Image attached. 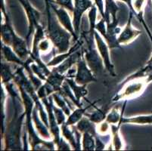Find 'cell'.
Wrapping results in <instances>:
<instances>
[{
    "label": "cell",
    "instance_id": "obj_28",
    "mask_svg": "<svg viewBox=\"0 0 152 151\" xmlns=\"http://www.w3.org/2000/svg\"><path fill=\"white\" fill-rule=\"evenodd\" d=\"M82 150H95V137L89 133L83 134Z\"/></svg>",
    "mask_w": 152,
    "mask_h": 151
},
{
    "label": "cell",
    "instance_id": "obj_7",
    "mask_svg": "<svg viewBox=\"0 0 152 151\" xmlns=\"http://www.w3.org/2000/svg\"><path fill=\"white\" fill-rule=\"evenodd\" d=\"M95 43H96V46H97L98 48V51H99L101 57L103 59L104 67L108 71L110 76H112L113 77H116L117 73L115 72L114 66L111 63V61H110V52H109L110 48H109L106 41H104L102 35H101L100 33H99V32L96 30H95Z\"/></svg>",
    "mask_w": 152,
    "mask_h": 151
},
{
    "label": "cell",
    "instance_id": "obj_10",
    "mask_svg": "<svg viewBox=\"0 0 152 151\" xmlns=\"http://www.w3.org/2000/svg\"><path fill=\"white\" fill-rule=\"evenodd\" d=\"M93 5L91 0H74V9L73 12V24L78 36L80 32V23L83 14Z\"/></svg>",
    "mask_w": 152,
    "mask_h": 151
},
{
    "label": "cell",
    "instance_id": "obj_36",
    "mask_svg": "<svg viewBox=\"0 0 152 151\" xmlns=\"http://www.w3.org/2000/svg\"><path fill=\"white\" fill-rule=\"evenodd\" d=\"M151 149H152V147H151Z\"/></svg>",
    "mask_w": 152,
    "mask_h": 151
},
{
    "label": "cell",
    "instance_id": "obj_17",
    "mask_svg": "<svg viewBox=\"0 0 152 151\" xmlns=\"http://www.w3.org/2000/svg\"><path fill=\"white\" fill-rule=\"evenodd\" d=\"M76 128L80 131L82 134L83 133H89L93 136L96 137L98 135L97 126L95 125V123L91 121L86 116H83L78 123L76 124Z\"/></svg>",
    "mask_w": 152,
    "mask_h": 151
},
{
    "label": "cell",
    "instance_id": "obj_35",
    "mask_svg": "<svg viewBox=\"0 0 152 151\" xmlns=\"http://www.w3.org/2000/svg\"><path fill=\"white\" fill-rule=\"evenodd\" d=\"M95 5L97 6V8L99 9L100 15L102 16V18H104V7L103 0H95Z\"/></svg>",
    "mask_w": 152,
    "mask_h": 151
},
{
    "label": "cell",
    "instance_id": "obj_24",
    "mask_svg": "<svg viewBox=\"0 0 152 151\" xmlns=\"http://www.w3.org/2000/svg\"><path fill=\"white\" fill-rule=\"evenodd\" d=\"M15 77V72L12 71L9 63L2 61L1 62V79L2 85L13 82Z\"/></svg>",
    "mask_w": 152,
    "mask_h": 151
},
{
    "label": "cell",
    "instance_id": "obj_33",
    "mask_svg": "<svg viewBox=\"0 0 152 151\" xmlns=\"http://www.w3.org/2000/svg\"><path fill=\"white\" fill-rule=\"evenodd\" d=\"M56 4L60 5L61 7H63L67 11L70 12V13L73 14L74 9V4L72 0H55Z\"/></svg>",
    "mask_w": 152,
    "mask_h": 151
},
{
    "label": "cell",
    "instance_id": "obj_9",
    "mask_svg": "<svg viewBox=\"0 0 152 151\" xmlns=\"http://www.w3.org/2000/svg\"><path fill=\"white\" fill-rule=\"evenodd\" d=\"M61 132L64 138H65L70 146L74 150H82L81 145V135H83L80 131L74 125H67L66 123L61 125Z\"/></svg>",
    "mask_w": 152,
    "mask_h": 151
},
{
    "label": "cell",
    "instance_id": "obj_5",
    "mask_svg": "<svg viewBox=\"0 0 152 151\" xmlns=\"http://www.w3.org/2000/svg\"><path fill=\"white\" fill-rule=\"evenodd\" d=\"M74 80L78 85H87L91 82H97V79L95 77V74L92 73L89 66L87 65L86 61L84 58L83 50L82 56L77 63V73Z\"/></svg>",
    "mask_w": 152,
    "mask_h": 151
},
{
    "label": "cell",
    "instance_id": "obj_4",
    "mask_svg": "<svg viewBox=\"0 0 152 151\" xmlns=\"http://www.w3.org/2000/svg\"><path fill=\"white\" fill-rule=\"evenodd\" d=\"M151 82H152V76L132 80L124 85L125 88H122L117 91V94L116 93L111 101L113 102H117L121 100H129L134 97L139 96Z\"/></svg>",
    "mask_w": 152,
    "mask_h": 151
},
{
    "label": "cell",
    "instance_id": "obj_23",
    "mask_svg": "<svg viewBox=\"0 0 152 151\" xmlns=\"http://www.w3.org/2000/svg\"><path fill=\"white\" fill-rule=\"evenodd\" d=\"M59 92L61 93V95H62L64 97H65L66 98L70 100V101H72L74 106H76L77 107H83V103L77 101V98H76L74 92L72 91L71 88H70V86L66 80H64V82L63 85H62L61 88L59 91Z\"/></svg>",
    "mask_w": 152,
    "mask_h": 151
},
{
    "label": "cell",
    "instance_id": "obj_11",
    "mask_svg": "<svg viewBox=\"0 0 152 151\" xmlns=\"http://www.w3.org/2000/svg\"><path fill=\"white\" fill-rule=\"evenodd\" d=\"M133 15L134 14L132 13V12L130 11L126 24L124 30L121 31L119 36L117 37V40H118L120 45H127V44L130 43L142 34V30L135 29L132 27V19L133 18Z\"/></svg>",
    "mask_w": 152,
    "mask_h": 151
},
{
    "label": "cell",
    "instance_id": "obj_16",
    "mask_svg": "<svg viewBox=\"0 0 152 151\" xmlns=\"http://www.w3.org/2000/svg\"><path fill=\"white\" fill-rule=\"evenodd\" d=\"M2 52L4 59L7 62L16 63V64L22 66H24V65H25V61L22 60L21 58L17 55V53L14 51L12 47L9 46V45H5V44L2 43Z\"/></svg>",
    "mask_w": 152,
    "mask_h": 151
},
{
    "label": "cell",
    "instance_id": "obj_25",
    "mask_svg": "<svg viewBox=\"0 0 152 151\" xmlns=\"http://www.w3.org/2000/svg\"><path fill=\"white\" fill-rule=\"evenodd\" d=\"M127 101H128V100H125V101H124V107H123V110L121 111V113L119 112L118 108L116 107L114 108H112L111 110H110V111L107 114L105 120L108 123H110V125L118 124V123H120V121L121 120L122 116H124V110H125Z\"/></svg>",
    "mask_w": 152,
    "mask_h": 151
},
{
    "label": "cell",
    "instance_id": "obj_26",
    "mask_svg": "<svg viewBox=\"0 0 152 151\" xmlns=\"http://www.w3.org/2000/svg\"><path fill=\"white\" fill-rule=\"evenodd\" d=\"M138 124V125H152V114L138 116L131 118L122 119V124Z\"/></svg>",
    "mask_w": 152,
    "mask_h": 151
},
{
    "label": "cell",
    "instance_id": "obj_3",
    "mask_svg": "<svg viewBox=\"0 0 152 151\" xmlns=\"http://www.w3.org/2000/svg\"><path fill=\"white\" fill-rule=\"evenodd\" d=\"M80 35L84 38L86 46L83 45V55L87 65L94 74L101 73L104 67V61L98 51L95 40V35H92L89 32H83Z\"/></svg>",
    "mask_w": 152,
    "mask_h": 151
},
{
    "label": "cell",
    "instance_id": "obj_34",
    "mask_svg": "<svg viewBox=\"0 0 152 151\" xmlns=\"http://www.w3.org/2000/svg\"><path fill=\"white\" fill-rule=\"evenodd\" d=\"M56 147L58 150H72L70 143L67 141H64L63 137H61L60 141H59L58 144L56 145Z\"/></svg>",
    "mask_w": 152,
    "mask_h": 151
},
{
    "label": "cell",
    "instance_id": "obj_8",
    "mask_svg": "<svg viewBox=\"0 0 152 151\" xmlns=\"http://www.w3.org/2000/svg\"><path fill=\"white\" fill-rule=\"evenodd\" d=\"M49 4L51 5V8H52V11L54 12L55 15L57 17L58 20H59L61 24L63 26L67 31L70 32V33L73 36V38H74V42L77 41L80 38V36L77 35L76 33L75 30H74V24H73V20H71V18H70V15L68 12H67V9H65L63 7H57L55 4L53 3V2H52L51 0H49Z\"/></svg>",
    "mask_w": 152,
    "mask_h": 151
},
{
    "label": "cell",
    "instance_id": "obj_6",
    "mask_svg": "<svg viewBox=\"0 0 152 151\" xmlns=\"http://www.w3.org/2000/svg\"><path fill=\"white\" fill-rule=\"evenodd\" d=\"M18 1L24 8V11L27 14V19H28V33H27V35L26 36V41H27V45L30 48V37L32 36V35L34 34L37 26L40 24L39 23L40 13L37 10H36L35 8L30 5L28 0H18Z\"/></svg>",
    "mask_w": 152,
    "mask_h": 151
},
{
    "label": "cell",
    "instance_id": "obj_20",
    "mask_svg": "<svg viewBox=\"0 0 152 151\" xmlns=\"http://www.w3.org/2000/svg\"><path fill=\"white\" fill-rule=\"evenodd\" d=\"M52 98H53L54 102L56 104V105H57L58 107H60L61 109L65 113V114L67 115V116H70V113H72V111H73L74 109L70 104L68 99L66 98L65 97H64L62 95H61V93L59 91L55 92V93L52 94Z\"/></svg>",
    "mask_w": 152,
    "mask_h": 151
},
{
    "label": "cell",
    "instance_id": "obj_15",
    "mask_svg": "<svg viewBox=\"0 0 152 151\" xmlns=\"http://www.w3.org/2000/svg\"><path fill=\"white\" fill-rule=\"evenodd\" d=\"M32 117H33V121H34L36 130L39 135V136L45 140L51 139L52 136V133H51L49 127L47 126L46 125L42 122V120H41L39 114L38 110L36 107V106L34 107V110H33Z\"/></svg>",
    "mask_w": 152,
    "mask_h": 151
},
{
    "label": "cell",
    "instance_id": "obj_14",
    "mask_svg": "<svg viewBox=\"0 0 152 151\" xmlns=\"http://www.w3.org/2000/svg\"><path fill=\"white\" fill-rule=\"evenodd\" d=\"M82 54L83 48H81L80 49L77 50V52H74L72 55H70L61 63H60V64L56 66H54L53 68H52V70H55V71L58 72V73H61V74L65 75L66 73L74 66V64H77L79 59L82 56Z\"/></svg>",
    "mask_w": 152,
    "mask_h": 151
},
{
    "label": "cell",
    "instance_id": "obj_27",
    "mask_svg": "<svg viewBox=\"0 0 152 151\" xmlns=\"http://www.w3.org/2000/svg\"><path fill=\"white\" fill-rule=\"evenodd\" d=\"M85 116H86L91 121L93 122L95 124H99L106 120L107 112L106 110H104L103 109H101V108H95V110L93 111V113H92L91 114L86 113Z\"/></svg>",
    "mask_w": 152,
    "mask_h": 151
},
{
    "label": "cell",
    "instance_id": "obj_30",
    "mask_svg": "<svg viewBox=\"0 0 152 151\" xmlns=\"http://www.w3.org/2000/svg\"><path fill=\"white\" fill-rule=\"evenodd\" d=\"M51 44H52V42L50 41V39L48 37L41 40L38 45V48L39 50V52H43V53H47V52H50Z\"/></svg>",
    "mask_w": 152,
    "mask_h": 151
},
{
    "label": "cell",
    "instance_id": "obj_13",
    "mask_svg": "<svg viewBox=\"0 0 152 151\" xmlns=\"http://www.w3.org/2000/svg\"><path fill=\"white\" fill-rule=\"evenodd\" d=\"M119 18L111 20L107 24V34L104 38L110 50L116 48H121V45L117 40V34L121 33V29L118 27Z\"/></svg>",
    "mask_w": 152,
    "mask_h": 151
},
{
    "label": "cell",
    "instance_id": "obj_1",
    "mask_svg": "<svg viewBox=\"0 0 152 151\" xmlns=\"http://www.w3.org/2000/svg\"><path fill=\"white\" fill-rule=\"evenodd\" d=\"M8 93L11 96L13 101L15 114L12 120L6 125L3 132L2 133L5 147V150H22L23 141H21V128L23 126V122L26 117L25 112L20 113V106L22 103V98H20L18 91L15 88L16 84L9 82L5 84Z\"/></svg>",
    "mask_w": 152,
    "mask_h": 151
},
{
    "label": "cell",
    "instance_id": "obj_21",
    "mask_svg": "<svg viewBox=\"0 0 152 151\" xmlns=\"http://www.w3.org/2000/svg\"><path fill=\"white\" fill-rule=\"evenodd\" d=\"M65 80L71 88L78 101H80L82 98H85V97L88 95L86 85H78L74 80V78H65Z\"/></svg>",
    "mask_w": 152,
    "mask_h": 151
},
{
    "label": "cell",
    "instance_id": "obj_32",
    "mask_svg": "<svg viewBox=\"0 0 152 151\" xmlns=\"http://www.w3.org/2000/svg\"><path fill=\"white\" fill-rule=\"evenodd\" d=\"M110 129V124L107 123L106 120H104L102 123H99V125L97 126V133L98 135L102 136L105 135L109 130Z\"/></svg>",
    "mask_w": 152,
    "mask_h": 151
},
{
    "label": "cell",
    "instance_id": "obj_12",
    "mask_svg": "<svg viewBox=\"0 0 152 151\" xmlns=\"http://www.w3.org/2000/svg\"><path fill=\"white\" fill-rule=\"evenodd\" d=\"M65 78V75L61 74L55 70H51L50 75L47 77L45 83L43 84L49 96L55 92L60 91Z\"/></svg>",
    "mask_w": 152,
    "mask_h": 151
},
{
    "label": "cell",
    "instance_id": "obj_29",
    "mask_svg": "<svg viewBox=\"0 0 152 151\" xmlns=\"http://www.w3.org/2000/svg\"><path fill=\"white\" fill-rule=\"evenodd\" d=\"M53 110H54V113H55V118H56V120H57L59 125L61 126V125L64 124V123H66V121H67L66 116H67V115L65 114V113H64V112L60 107L54 105V104H53Z\"/></svg>",
    "mask_w": 152,
    "mask_h": 151
},
{
    "label": "cell",
    "instance_id": "obj_22",
    "mask_svg": "<svg viewBox=\"0 0 152 151\" xmlns=\"http://www.w3.org/2000/svg\"><path fill=\"white\" fill-rule=\"evenodd\" d=\"M124 116H122L121 120L120 123L117 125H110V131H111L112 136V142H113V147L114 148V150H121L123 149V141L121 140V136H120V133H119V129L122 124V119Z\"/></svg>",
    "mask_w": 152,
    "mask_h": 151
},
{
    "label": "cell",
    "instance_id": "obj_19",
    "mask_svg": "<svg viewBox=\"0 0 152 151\" xmlns=\"http://www.w3.org/2000/svg\"><path fill=\"white\" fill-rule=\"evenodd\" d=\"M99 101H100V99L94 101L92 104H90V105H89L86 107H77L76 109H74L72 113H70V116H68V118L67 119V121H66V124L67 125H76L77 123H78L81 119L85 116L86 112V110L89 109V108L91 107V106L95 104L96 103H98Z\"/></svg>",
    "mask_w": 152,
    "mask_h": 151
},
{
    "label": "cell",
    "instance_id": "obj_2",
    "mask_svg": "<svg viewBox=\"0 0 152 151\" xmlns=\"http://www.w3.org/2000/svg\"><path fill=\"white\" fill-rule=\"evenodd\" d=\"M45 1L47 14L46 36L56 50L55 53H65L71 48L70 40L73 38V36L61 24L57 17L55 18V13L49 4V0Z\"/></svg>",
    "mask_w": 152,
    "mask_h": 151
},
{
    "label": "cell",
    "instance_id": "obj_18",
    "mask_svg": "<svg viewBox=\"0 0 152 151\" xmlns=\"http://www.w3.org/2000/svg\"><path fill=\"white\" fill-rule=\"evenodd\" d=\"M105 7H104V20H105L106 24L110 23L111 20H117L118 18L117 13L119 11V7L114 0H104Z\"/></svg>",
    "mask_w": 152,
    "mask_h": 151
},
{
    "label": "cell",
    "instance_id": "obj_31",
    "mask_svg": "<svg viewBox=\"0 0 152 151\" xmlns=\"http://www.w3.org/2000/svg\"><path fill=\"white\" fill-rule=\"evenodd\" d=\"M95 30H97L103 38H105L106 34H107V24H106L105 20L102 18L99 22L96 23L95 25Z\"/></svg>",
    "mask_w": 152,
    "mask_h": 151
}]
</instances>
